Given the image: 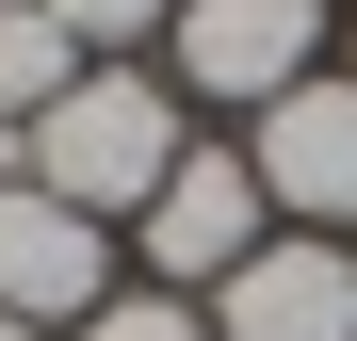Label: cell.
<instances>
[{
	"label": "cell",
	"instance_id": "obj_1",
	"mask_svg": "<svg viewBox=\"0 0 357 341\" xmlns=\"http://www.w3.org/2000/svg\"><path fill=\"white\" fill-rule=\"evenodd\" d=\"M178 114H195V98H178L162 66H82L66 98L33 114V195H66V211H98V227H130V211L178 179V146H195Z\"/></svg>",
	"mask_w": 357,
	"mask_h": 341
},
{
	"label": "cell",
	"instance_id": "obj_2",
	"mask_svg": "<svg viewBox=\"0 0 357 341\" xmlns=\"http://www.w3.org/2000/svg\"><path fill=\"white\" fill-rule=\"evenodd\" d=\"M130 244H146V293H195V309H211L227 276L276 244V195H260L244 146H178V179L130 211Z\"/></svg>",
	"mask_w": 357,
	"mask_h": 341
},
{
	"label": "cell",
	"instance_id": "obj_3",
	"mask_svg": "<svg viewBox=\"0 0 357 341\" xmlns=\"http://www.w3.org/2000/svg\"><path fill=\"white\" fill-rule=\"evenodd\" d=\"M309 66H325V0H178L162 17V82L211 114H276Z\"/></svg>",
	"mask_w": 357,
	"mask_h": 341
},
{
	"label": "cell",
	"instance_id": "obj_4",
	"mask_svg": "<svg viewBox=\"0 0 357 341\" xmlns=\"http://www.w3.org/2000/svg\"><path fill=\"white\" fill-rule=\"evenodd\" d=\"M244 162H260L276 227L341 244V227H357V66H309L276 114H244Z\"/></svg>",
	"mask_w": 357,
	"mask_h": 341
},
{
	"label": "cell",
	"instance_id": "obj_5",
	"mask_svg": "<svg viewBox=\"0 0 357 341\" xmlns=\"http://www.w3.org/2000/svg\"><path fill=\"white\" fill-rule=\"evenodd\" d=\"M114 309V227L66 211V195H33V179H0V325H98Z\"/></svg>",
	"mask_w": 357,
	"mask_h": 341
},
{
	"label": "cell",
	"instance_id": "obj_6",
	"mask_svg": "<svg viewBox=\"0 0 357 341\" xmlns=\"http://www.w3.org/2000/svg\"><path fill=\"white\" fill-rule=\"evenodd\" d=\"M211 341H357V244L276 227V244L211 293Z\"/></svg>",
	"mask_w": 357,
	"mask_h": 341
},
{
	"label": "cell",
	"instance_id": "obj_7",
	"mask_svg": "<svg viewBox=\"0 0 357 341\" xmlns=\"http://www.w3.org/2000/svg\"><path fill=\"white\" fill-rule=\"evenodd\" d=\"M82 66H98V49H82L66 17H49V0H0V130H33V114L66 98Z\"/></svg>",
	"mask_w": 357,
	"mask_h": 341
},
{
	"label": "cell",
	"instance_id": "obj_8",
	"mask_svg": "<svg viewBox=\"0 0 357 341\" xmlns=\"http://www.w3.org/2000/svg\"><path fill=\"white\" fill-rule=\"evenodd\" d=\"M49 17H66L98 66H130V49H162V17H178V0H49Z\"/></svg>",
	"mask_w": 357,
	"mask_h": 341
},
{
	"label": "cell",
	"instance_id": "obj_9",
	"mask_svg": "<svg viewBox=\"0 0 357 341\" xmlns=\"http://www.w3.org/2000/svg\"><path fill=\"white\" fill-rule=\"evenodd\" d=\"M66 341H211V309H195V293H114V309L66 325Z\"/></svg>",
	"mask_w": 357,
	"mask_h": 341
},
{
	"label": "cell",
	"instance_id": "obj_10",
	"mask_svg": "<svg viewBox=\"0 0 357 341\" xmlns=\"http://www.w3.org/2000/svg\"><path fill=\"white\" fill-rule=\"evenodd\" d=\"M0 341H33V325H0Z\"/></svg>",
	"mask_w": 357,
	"mask_h": 341
}]
</instances>
